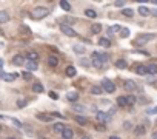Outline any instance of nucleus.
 I'll return each instance as SVG.
<instances>
[{
  "mask_svg": "<svg viewBox=\"0 0 157 139\" xmlns=\"http://www.w3.org/2000/svg\"><path fill=\"white\" fill-rule=\"evenodd\" d=\"M48 14H50V9H48V8L37 6V8H34V9L31 11V17H32V19L40 20V19H43V17H46Z\"/></svg>",
  "mask_w": 157,
  "mask_h": 139,
  "instance_id": "obj_1",
  "label": "nucleus"
},
{
  "mask_svg": "<svg viewBox=\"0 0 157 139\" xmlns=\"http://www.w3.org/2000/svg\"><path fill=\"white\" fill-rule=\"evenodd\" d=\"M153 34H142V36H139L136 40H134V45H137V46H142V45H145V44H148V42L153 39Z\"/></svg>",
  "mask_w": 157,
  "mask_h": 139,
  "instance_id": "obj_2",
  "label": "nucleus"
},
{
  "mask_svg": "<svg viewBox=\"0 0 157 139\" xmlns=\"http://www.w3.org/2000/svg\"><path fill=\"white\" fill-rule=\"evenodd\" d=\"M102 88H103V91H106V93H114L116 91V85H114V82H111L110 79H103Z\"/></svg>",
  "mask_w": 157,
  "mask_h": 139,
  "instance_id": "obj_3",
  "label": "nucleus"
},
{
  "mask_svg": "<svg viewBox=\"0 0 157 139\" xmlns=\"http://www.w3.org/2000/svg\"><path fill=\"white\" fill-rule=\"evenodd\" d=\"M96 119H97V122H99V124L105 125V124H108V122L111 121V116L106 114V113H103V111H99V113L96 114Z\"/></svg>",
  "mask_w": 157,
  "mask_h": 139,
  "instance_id": "obj_4",
  "label": "nucleus"
},
{
  "mask_svg": "<svg viewBox=\"0 0 157 139\" xmlns=\"http://www.w3.org/2000/svg\"><path fill=\"white\" fill-rule=\"evenodd\" d=\"M0 79L2 81H6V82H14L17 79V74L15 73H5V71H0Z\"/></svg>",
  "mask_w": 157,
  "mask_h": 139,
  "instance_id": "obj_5",
  "label": "nucleus"
},
{
  "mask_svg": "<svg viewBox=\"0 0 157 139\" xmlns=\"http://www.w3.org/2000/svg\"><path fill=\"white\" fill-rule=\"evenodd\" d=\"M60 29H62V33L65 36H69V37H75V36H77V33H75L71 26H68V25H65V23L60 25Z\"/></svg>",
  "mask_w": 157,
  "mask_h": 139,
  "instance_id": "obj_6",
  "label": "nucleus"
},
{
  "mask_svg": "<svg viewBox=\"0 0 157 139\" xmlns=\"http://www.w3.org/2000/svg\"><path fill=\"white\" fill-rule=\"evenodd\" d=\"M93 65L96 68H102V65H103V60L100 59L99 53H93Z\"/></svg>",
  "mask_w": 157,
  "mask_h": 139,
  "instance_id": "obj_7",
  "label": "nucleus"
},
{
  "mask_svg": "<svg viewBox=\"0 0 157 139\" xmlns=\"http://www.w3.org/2000/svg\"><path fill=\"white\" fill-rule=\"evenodd\" d=\"M123 88H125L126 91H134V90H136V82L129 81V79H128V81L123 82Z\"/></svg>",
  "mask_w": 157,
  "mask_h": 139,
  "instance_id": "obj_8",
  "label": "nucleus"
},
{
  "mask_svg": "<svg viewBox=\"0 0 157 139\" xmlns=\"http://www.w3.org/2000/svg\"><path fill=\"white\" fill-rule=\"evenodd\" d=\"M13 63H14V65H17V67H23L25 65V57L20 56V54L14 56L13 57Z\"/></svg>",
  "mask_w": 157,
  "mask_h": 139,
  "instance_id": "obj_9",
  "label": "nucleus"
},
{
  "mask_svg": "<svg viewBox=\"0 0 157 139\" xmlns=\"http://www.w3.org/2000/svg\"><path fill=\"white\" fill-rule=\"evenodd\" d=\"M65 73H66V76H68V77H74L75 74H77V70H75V67H74V65H69V67H66Z\"/></svg>",
  "mask_w": 157,
  "mask_h": 139,
  "instance_id": "obj_10",
  "label": "nucleus"
},
{
  "mask_svg": "<svg viewBox=\"0 0 157 139\" xmlns=\"http://www.w3.org/2000/svg\"><path fill=\"white\" fill-rule=\"evenodd\" d=\"M66 99L69 100V102H77L79 100V93L77 91H69L66 94Z\"/></svg>",
  "mask_w": 157,
  "mask_h": 139,
  "instance_id": "obj_11",
  "label": "nucleus"
},
{
  "mask_svg": "<svg viewBox=\"0 0 157 139\" xmlns=\"http://www.w3.org/2000/svg\"><path fill=\"white\" fill-rule=\"evenodd\" d=\"M73 136H74V131L71 130V128H65L63 130V133H62V139H73Z\"/></svg>",
  "mask_w": 157,
  "mask_h": 139,
  "instance_id": "obj_12",
  "label": "nucleus"
},
{
  "mask_svg": "<svg viewBox=\"0 0 157 139\" xmlns=\"http://www.w3.org/2000/svg\"><path fill=\"white\" fill-rule=\"evenodd\" d=\"M120 31H122V26L120 25H112V26L108 28V34L112 36V34H116V33H120Z\"/></svg>",
  "mask_w": 157,
  "mask_h": 139,
  "instance_id": "obj_13",
  "label": "nucleus"
},
{
  "mask_svg": "<svg viewBox=\"0 0 157 139\" xmlns=\"http://www.w3.org/2000/svg\"><path fill=\"white\" fill-rule=\"evenodd\" d=\"M52 128H54V131H56V133H60V135H62V133H63V130H65L66 127H65V124H63V122H56Z\"/></svg>",
  "mask_w": 157,
  "mask_h": 139,
  "instance_id": "obj_14",
  "label": "nucleus"
},
{
  "mask_svg": "<svg viewBox=\"0 0 157 139\" xmlns=\"http://www.w3.org/2000/svg\"><path fill=\"white\" fill-rule=\"evenodd\" d=\"M36 117H37L39 121H43V122H51V119H52L50 114H45V113H37Z\"/></svg>",
  "mask_w": 157,
  "mask_h": 139,
  "instance_id": "obj_15",
  "label": "nucleus"
},
{
  "mask_svg": "<svg viewBox=\"0 0 157 139\" xmlns=\"http://www.w3.org/2000/svg\"><path fill=\"white\" fill-rule=\"evenodd\" d=\"M136 73L139 74V76H145V74H148V68L145 65H137L136 67Z\"/></svg>",
  "mask_w": 157,
  "mask_h": 139,
  "instance_id": "obj_16",
  "label": "nucleus"
},
{
  "mask_svg": "<svg viewBox=\"0 0 157 139\" xmlns=\"http://www.w3.org/2000/svg\"><path fill=\"white\" fill-rule=\"evenodd\" d=\"M26 68H28V71H34V70L39 68V62H32V60H28L25 63Z\"/></svg>",
  "mask_w": 157,
  "mask_h": 139,
  "instance_id": "obj_17",
  "label": "nucleus"
},
{
  "mask_svg": "<svg viewBox=\"0 0 157 139\" xmlns=\"http://www.w3.org/2000/svg\"><path fill=\"white\" fill-rule=\"evenodd\" d=\"M26 59H28V60H32V62H39V54H37L36 51H29L28 54H26Z\"/></svg>",
  "mask_w": 157,
  "mask_h": 139,
  "instance_id": "obj_18",
  "label": "nucleus"
},
{
  "mask_svg": "<svg viewBox=\"0 0 157 139\" xmlns=\"http://www.w3.org/2000/svg\"><path fill=\"white\" fill-rule=\"evenodd\" d=\"M48 65H50V67H57L59 65L57 56H50V57H48Z\"/></svg>",
  "mask_w": 157,
  "mask_h": 139,
  "instance_id": "obj_19",
  "label": "nucleus"
},
{
  "mask_svg": "<svg viewBox=\"0 0 157 139\" xmlns=\"http://www.w3.org/2000/svg\"><path fill=\"white\" fill-rule=\"evenodd\" d=\"M74 121L77 122L79 125H82V127L88 124V119H86V117H83V116H75V117H74Z\"/></svg>",
  "mask_w": 157,
  "mask_h": 139,
  "instance_id": "obj_20",
  "label": "nucleus"
},
{
  "mask_svg": "<svg viewBox=\"0 0 157 139\" xmlns=\"http://www.w3.org/2000/svg\"><path fill=\"white\" fill-rule=\"evenodd\" d=\"M91 93H93V94H97V96H100L102 93H103V88H102V85H94V87L91 88Z\"/></svg>",
  "mask_w": 157,
  "mask_h": 139,
  "instance_id": "obj_21",
  "label": "nucleus"
},
{
  "mask_svg": "<svg viewBox=\"0 0 157 139\" xmlns=\"http://www.w3.org/2000/svg\"><path fill=\"white\" fill-rule=\"evenodd\" d=\"M139 14L142 15V17H148V15L151 14V11H149L147 6H140V8H139Z\"/></svg>",
  "mask_w": 157,
  "mask_h": 139,
  "instance_id": "obj_22",
  "label": "nucleus"
},
{
  "mask_svg": "<svg viewBox=\"0 0 157 139\" xmlns=\"http://www.w3.org/2000/svg\"><path fill=\"white\" fill-rule=\"evenodd\" d=\"M9 20V14L6 11H0V23H6Z\"/></svg>",
  "mask_w": 157,
  "mask_h": 139,
  "instance_id": "obj_23",
  "label": "nucleus"
},
{
  "mask_svg": "<svg viewBox=\"0 0 157 139\" xmlns=\"http://www.w3.org/2000/svg\"><path fill=\"white\" fill-rule=\"evenodd\" d=\"M145 127L143 125H137L136 128H134V135H137V136H142V135H145Z\"/></svg>",
  "mask_w": 157,
  "mask_h": 139,
  "instance_id": "obj_24",
  "label": "nucleus"
},
{
  "mask_svg": "<svg viewBox=\"0 0 157 139\" xmlns=\"http://www.w3.org/2000/svg\"><path fill=\"white\" fill-rule=\"evenodd\" d=\"M116 67L120 68V70H125L128 67V63H126V60H123V59H119V60H116Z\"/></svg>",
  "mask_w": 157,
  "mask_h": 139,
  "instance_id": "obj_25",
  "label": "nucleus"
},
{
  "mask_svg": "<svg viewBox=\"0 0 157 139\" xmlns=\"http://www.w3.org/2000/svg\"><path fill=\"white\" fill-rule=\"evenodd\" d=\"M60 8L63 9V11H71V3L66 2V0H62V2H60Z\"/></svg>",
  "mask_w": 157,
  "mask_h": 139,
  "instance_id": "obj_26",
  "label": "nucleus"
},
{
  "mask_svg": "<svg viewBox=\"0 0 157 139\" xmlns=\"http://www.w3.org/2000/svg\"><path fill=\"white\" fill-rule=\"evenodd\" d=\"M125 98H126V104L129 105V107H131V105H134V104H136V96H133V94H128V96H125Z\"/></svg>",
  "mask_w": 157,
  "mask_h": 139,
  "instance_id": "obj_27",
  "label": "nucleus"
},
{
  "mask_svg": "<svg viewBox=\"0 0 157 139\" xmlns=\"http://www.w3.org/2000/svg\"><path fill=\"white\" fill-rule=\"evenodd\" d=\"M85 15L89 19H96L97 17V13L94 11V9H85Z\"/></svg>",
  "mask_w": 157,
  "mask_h": 139,
  "instance_id": "obj_28",
  "label": "nucleus"
},
{
  "mask_svg": "<svg viewBox=\"0 0 157 139\" xmlns=\"http://www.w3.org/2000/svg\"><path fill=\"white\" fill-rule=\"evenodd\" d=\"M91 31H93L94 34H99L102 31V25L100 23H93V26H91Z\"/></svg>",
  "mask_w": 157,
  "mask_h": 139,
  "instance_id": "obj_29",
  "label": "nucleus"
},
{
  "mask_svg": "<svg viewBox=\"0 0 157 139\" xmlns=\"http://www.w3.org/2000/svg\"><path fill=\"white\" fill-rule=\"evenodd\" d=\"M117 105H119V107H128L125 96H120V98H117Z\"/></svg>",
  "mask_w": 157,
  "mask_h": 139,
  "instance_id": "obj_30",
  "label": "nucleus"
},
{
  "mask_svg": "<svg viewBox=\"0 0 157 139\" xmlns=\"http://www.w3.org/2000/svg\"><path fill=\"white\" fill-rule=\"evenodd\" d=\"M99 45H102L103 48H110L111 46V42L108 40V39H103V37H102V39H99Z\"/></svg>",
  "mask_w": 157,
  "mask_h": 139,
  "instance_id": "obj_31",
  "label": "nucleus"
},
{
  "mask_svg": "<svg viewBox=\"0 0 157 139\" xmlns=\"http://www.w3.org/2000/svg\"><path fill=\"white\" fill-rule=\"evenodd\" d=\"M32 91L34 93H43V85L42 84H34L32 85Z\"/></svg>",
  "mask_w": 157,
  "mask_h": 139,
  "instance_id": "obj_32",
  "label": "nucleus"
},
{
  "mask_svg": "<svg viewBox=\"0 0 157 139\" xmlns=\"http://www.w3.org/2000/svg\"><path fill=\"white\" fill-rule=\"evenodd\" d=\"M147 68H148L149 74H157V65H156V63H151V65H148Z\"/></svg>",
  "mask_w": 157,
  "mask_h": 139,
  "instance_id": "obj_33",
  "label": "nucleus"
},
{
  "mask_svg": "<svg viewBox=\"0 0 157 139\" xmlns=\"http://www.w3.org/2000/svg\"><path fill=\"white\" fill-rule=\"evenodd\" d=\"M122 14L126 15V17H133V15H134V11H133L131 8H125V9L122 11Z\"/></svg>",
  "mask_w": 157,
  "mask_h": 139,
  "instance_id": "obj_34",
  "label": "nucleus"
},
{
  "mask_svg": "<svg viewBox=\"0 0 157 139\" xmlns=\"http://www.w3.org/2000/svg\"><path fill=\"white\" fill-rule=\"evenodd\" d=\"M74 51L77 53V54H83V53H85V46L83 45H75L74 46Z\"/></svg>",
  "mask_w": 157,
  "mask_h": 139,
  "instance_id": "obj_35",
  "label": "nucleus"
},
{
  "mask_svg": "<svg viewBox=\"0 0 157 139\" xmlns=\"http://www.w3.org/2000/svg\"><path fill=\"white\" fill-rule=\"evenodd\" d=\"M73 110H75V111H79V113H82V111H85V110H86V107H83V105H79V104H74V107H73Z\"/></svg>",
  "mask_w": 157,
  "mask_h": 139,
  "instance_id": "obj_36",
  "label": "nucleus"
},
{
  "mask_svg": "<svg viewBox=\"0 0 157 139\" xmlns=\"http://www.w3.org/2000/svg\"><path fill=\"white\" fill-rule=\"evenodd\" d=\"M22 77L25 79V81H32V74L29 71H26V73H22Z\"/></svg>",
  "mask_w": 157,
  "mask_h": 139,
  "instance_id": "obj_37",
  "label": "nucleus"
},
{
  "mask_svg": "<svg viewBox=\"0 0 157 139\" xmlns=\"http://www.w3.org/2000/svg\"><path fill=\"white\" fill-rule=\"evenodd\" d=\"M120 34H122V37H125V39H126V37L129 36V29H128V28H122Z\"/></svg>",
  "mask_w": 157,
  "mask_h": 139,
  "instance_id": "obj_38",
  "label": "nucleus"
},
{
  "mask_svg": "<svg viewBox=\"0 0 157 139\" xmlns=\"http://www.w3.org/2000/svg\"><path fill=\"white\" fill-rule=\"evenodd\" d=\"M26 104H28V102H26V100H23V99H19V100H17V107H19V108H23Z\"/></svg>",
  "mask_w": 157,
  "mask_h": 139,
  "instance_id": "obj_39",
  "label": "nucleus"
},
{
  "mask_svg": "<svg viewBox=\"0 0 157 139\" xmlns=\"http://www.w3.org/2000/svg\"><path fill=\"white\" fill-rule=\"evenodd\" d=\"M80 63H82V67H85V68H88V67L91 65V63L86 60V59H82V60H80Z\"/></svg>",
  "mask_w": 157,
  "mask_h": 139,
  "instance_id": "obj_40",
  "label": "nucleus"
},
{
  "mask_svg": "<svg viewBox=\"0 0 157 139\" xmlns=\"http://www.w3.org/2000/svg\"><path fill=\"white\" fill-rule=\"evenodd\" d=\"M50 98H51L52 100H57V99H59V96H57V93H54V91H50Z\"/></svg>",
  "mask_w": 157,
  "mask_h": 139,
  "instance_id": "obj_41",
  "label": "nucleus"
},
{
  "mask_svg": "<svg viewBox=\"0 0 157 139\" xmlns=\"http://www.w3.org/2000/svg\"><path fill=\"white\" fill-rule=\"evenodd\" d=\"M13 124L17 127V128H22V122H20L19 119H13Z\"/></svg>",
  "mask_w": 157,
  "mask_h": 139,
  "instance_id": "obj_42",
  "label": "nucleus"
},
{
  "mask_svg": "<svg viewBox=\"0 0 157 139\" xmlns=\"http://www.w3.org/2000/svg\"><path fill=\"white\" fill-rule=\"evenodd\" d=\"M96 130H99V131H105V125L97 124V125H96Z\"/></svg>",
  "mask_w": 157,
  "mask_h": 139,
  "instance_id": "obj_43",
  "label": "nucleus"
},
{
  "mask_svg": "<svg viewBox=\"0 0 157 139\" xmlns=\"http://www.w3.org/2000/svg\"><path fill=\"white\" fill-rule=\"evenodd\" d=\"M114 5H116L117 8H122V6H125V2H120V0H119V2H116Z\"/></svg>",
  "mask_w": 157,
  "mask_h": 139,
  "instance_id": "obj_44",
  "label": "nucleus"
},
{
  "mask_svg": "<svg viewBox=\"0 0 157 139\" xmlns=\"http://www.w3.org/2000/svg\"><path fill=\"white\" fill-rule=\"evenodd\" d=\"M148 113H149V114H157V107H154V108L148 110Z\"/></svg>",
  "mask_w": 157,
  "mask_h": 139,
  "instance_id": "obj_45",
  "label": "nucleus"
},
{
  "mask_svg": "<svg viewBox=\"0 0 157 139\" xmlns=\"http://www.w3.org/2000/svg\"><path fill=\"white\" fill-rule=\"evenodd\" d=\"M123 128H125V130H128V128H131V124H129V122H125V124H123Z\"/></svg>",
  "mask_w": 157,
  "mask_h": 139,
  "instance_id": "obj_46",
  "label": "nucleus"
},
{
  "mask_svg": "<svg viewBox=\"0 0 157 139\" xmlns=\"http://www.w3.org/2000/svg\"><path fill=\"white\" fill-rule=\"evenodd\" d=\"M52 116H56V117H60V119H65V116H62L60 113H52Z\"/></svg>",
  "mask_w": 157,
  "mask_h": 139,
  "instance_id": "obj_47",
  "label": "nucleus"
},
{
  "mask_svg": "<svg viewBox=\"0 0 157 139\" xmlns=\"http://www.w3.org/2000/svg\"><path fill=\"white\" fill-rule=\"evenodd\" d=\"M3 65H5V63H3L2 59H0V71H3Z\"/></svg>",
  "mask_w": 157,
  "mask_h": 139,
  "instance_id": "obj_48",
  "label": "nucleus"
},
{
  "mask_svg": "<svg viewBox=\"0 0 157 139\" xmlns=\"http://www.w3.org/2000/svg\"><path fill=\"white\" fill-rule=\"evenodd\" d=\"M151 14H153L154 17H157V9H153V11H151Z\"/></svg>",
  "mask_w": 157,
  "mask_h": 139,
  "instance_id": "obj_49",
  "label": "nucleus"
},
{
  "mask_svg": "<svg viewBox=\"0 0 157 139\" xmlns=\"http://www.w3.org/2000/svg\"><path fill=\"white\" fill-rule=\"evenodd\" d=\"M153 139H157V131H154V133H153Z\"/></svg>",
  "mask_w": 157,
  "mask_h": 139,
  "instance_id": "obj_50",
  "label": "nucleus"
},
{
  "mask_svg": "<svg viewBox=\"0 0 157 139\" xmlns=\"http://www.w3.org/2000/svg\"><path fill=\"white\" fill-rule=\"evenodd\" d=\"M110 139H120L119 136H110Z\"/></svg>",
  "mask_w": 157,
  "mask_h": 139,
  "instance_id": "obj_51",
  "label": "nucleus"
},
{
  "mask_svg": "<svg viewBox=\"0 0 157 139\" xmlns=\"http://www.w3.org/2000/svg\"><path fill=\"white\" fill-rule=\"evenodd\" d=\"M80 139H91V138H88V136H82V138H80Z\"/></svg>",
  "mask_w": 157,
  "mask_h": 139,
  "instance_id": "obj_52",
  "label": "nucleus"
},
{
  "mask_svg": "<svg viewBox=\"0 0 157 139\" xmlns=\"http://www.w3.org/2000/svg\"><path fill=\"white\" fill-rule=\"evenodd\" d=\"M153 3H154V5H157V0H154V2H153Z\"/></svg>",
  "mask_w": 157,
  "mask_h": 139,
  "instance_id": "obj_53",
  "label": "nucleus"
},
{
  "mask_svg": "<svg viewBox=\"0 0 157 139\" xmlns=\"http://www.w3.org/2000/svg\"><path fill=\"white\" fill-rule=\"evenodd\" d=\"M0 133H2V125H0Z\"/></svg>",
  "mask_w": 157,
  "mask_h": 139,
  "instance_id": "obj_54",
  "label": "nucleus"
},
{
  "mask_svg": "<svg viewBox=\"0 0 157 139\" xmlns=\"http://www.w3.org/2000/svg\"><path fill=\"white\" fill-rule=\"evenodd\" d=\"M6 139H14V138H6Z\"/></svg>",
  "mask_w": 157,
  "mask_h": 139,
  "instance_id": "obj_55",
  "label": "nucleus"
}]
</instances>
